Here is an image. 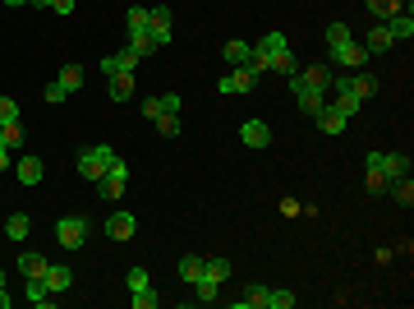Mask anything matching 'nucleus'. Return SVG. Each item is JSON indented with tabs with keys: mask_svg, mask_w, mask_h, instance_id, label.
Returning <instances> with one entry per match:
<instances>
[{
	"mask_svg": "<svg viewBox=\"0 0 414 309\" xmlns=\"http://www.w3.org/2000/svg\"><path fill=\"white\" fill-rule=\"evenodd\" d=\"M240 139L249 143V148H267V143H272V130L262 120H244L240 125Z\"/></svg>",
	"mask_w": 414,
	"mask_h": 309,
	"instance_id": "9b49d317",
	"label": "nucleus"
},
{
	"mask_svg": "<svg viewBox=\"0 0 414 309\" xmlns=\"http://www.w3.org/2000/svg\"><path fill=\"white\" fill-rule=\"evenodd\" d=\"M290 93H294V102H299L304 115H313V111L327 106V88H313V83H304L299 74H290Z\"/></svg>",
	"mask_w": 414,
	"mask_h": 309,
	"instance_id": "20e7f679",
	"label": "nucleus"
},
{
	"mask_svg": "<svg viewBox=\"0 0 414 309\" xmlns=\"http://www.w3.org/2000/svg\"><path fill=\"white\" fill-rule=\"evenodd\" d=\"M0 286H5V277H0Z\"/></svg>",
	"mask_w": 414,
	"mask_h": 309,
	"instance_id": "3c124183",
	"label": "nucleus"
},
{
	"mask_svg": "<svg viewBox=\"0 0 414 309\" xmlns=\"http://www.w3.org/2000/svg\"><path fill=\"white\" fill-rule=\"evenodd\" d=\"M0 171H9V148L0 143Z\"/></svg>",
	"mask_w": 414,
	"mask_h": 309,
	"instance_id": "49530a36",
	"label": "nucleus"
},
{
	"mask_svg": "<svg viewBox=\"0 0 414 309\" xmlns=\"http://www.w3.org/2000/svg\"><path fill=\"white\" fill-rule=\"evenodd\" d=\"M216 295H221V282H212V277H198V282H193V300L198 305H212Z\"/></svg>",
	"mask_w": 414,
	"mask_h": 309,
	"instance_id": "b1692460",
	"label": "nucleus"
},
{
	"mask_svg": "<svg viewBox=\"0 0 414 309\" xmlns=\"http://www.w3.org/2000/svg\"><path fill=\"white\" fill-rule=\"evenodd\" d=\"M147 23H152V9H147V5H129V9H124V28H129V33H147Z\"/></svg>",
	"mask_w": 414,
	"mask_h": 309,
	"instance_id": "f3484780",
	"label": "nucleus"
},
{
	"mask_svg": "<svg viewBox=\"0 0 414 309\" xmlns=\"http://www.w3.org/2000/svg\"><path fill=\"white\" fill-rule=\"evenodd\" d=\"M363 5H368L378 19H391V14H400V9H405V0H363Z\"/></svg>",
	"mask_w": 414,
	"mask_h": 309,
	"instance_id": "2f4dec72",
	"label": "nucleus"
},
{
	"mask_svg": "<svg viewBox=\"0 0 414 309\" xmlns=\"http://www.w3.org/2000/svg\"><path fill=\"white\" fill-rule=\"evenodd\" d=\"M28 5H37V9H42V5H51V0H28Z\"/></svg>",
	"mask_w": 414,
	"mask_h": 309,
	"instance_id": "8fccbe9b",
	"label": "nucleus"
},
{
	"mask_svg": "<svg viewBox=\"0 0 414 309\" xmlns=\"http://www.w3.org/2000/svg\"><path fill=\"white\" fill-rule=\"evenodd\" d=\"M391 46H396V37L387 33V23L368 28V42H363V51H368V56H382V51H391Z\"/></svg>",
	"mask_w": 414,
	"mask_h": 309,
	"instance_id": "4468645a",
	"label": "nucleus"
},
{
	"mask_svg": "<svg viewBox=\"0 0 414 309\" xmlns=\"http://www.w3.org/2000/svg\"><path fill=\"white\" fill-rule=\"evenodd\" d=\"M46 268H51V258H42V254H18V273H23V282H28V277H46Z\"/></svg>",
	"mask_w": 414,
	"mask_h": 309,
	"instance_id": "dca6fc26",
	"label": "nucleus"
},
{
	"mask_svg": "<svg viewBox=\"0 0 414 309\" xmlns=\"http://www.w3.org/2000/svg\"><path fill=\"white\" fill-rule=\"evenodd\" d=\"M134 231H138V217L134 212H111V221H106V236L111 240H134Z\"/></svg>",
	"mask_w": 414,
	"mask_h": 309,
	"instance_id": "1a4fd4ad",
	"label": "nucleus"
},
{
	"mask_svg": "<svg viewBox=\"0 0 414 309\" xmlns=\"http://www.w3.org/2000/svg\"><path fill=\"white\" fill-rule=\"evenodd\" d=\"M129 300H134V309H156V300H161V295H156L152 286H143V291H134Z\"/></svg>",
	"mask_w": 414,
	"mask_h": 309,
	"instance_id": "4c0bfd02",
	"label": "nucleus"
},
{
	"mask_svg": "<svg viewBox=\"0 0 414 309\" xmlns=\"http://www.w3.org/2000/svg\"><path fill=\"white\" fill-rule=\"evenodd\" d=\"M23 295H28V305L33 309H51L55 305V295H51V286L42 282V277H28V286H23Z\"/></svg>",
	"mask_w": 414,
	"mask_h": 309,
	"instance_id": "9d476101",
	"label": "nucleus"
},
{
	"mask_svg": "<svg viewBox=\"0 0 414 309\" xmlns=\"http://www.w3.org/2000/svg\"><path fill=\"white\" fill-rule=\"evenodd\" d=\"M124 286H129V291H143V286H152V282H147L143 268H129V273H124Z\"/></svg>",
	"mask_w": 414,
	"mask_h": 309,
	"instance_id": "58836bf2",
	"label": "nucleus"
},
{
	"mask_svg": "<svg viewBox=\"0 0 414 309\" xmlns=\"http://www.w3.org/2000/svg\"><path fill=\"white\" fill-rule=\"evenodd\" d=\"M235 309H267V286H244V295L235 300Z\"/></svg>",
	"mask_w": 414,
	"mask_h": 309,
	"instance_id": "a211bd4d",
	"label": "nucleus"
},
{
	"mask_svg": "<svg viewBox=\"0 0 414 309\" xmlns=\"http://www.w3.org/2000/svg\"><path fill=\"white\" fill-rule=\"evenodd\" d=\"M124 51H134L138 61H147V56L156 51V42H152V37H147V33H129V46H124Z\"/></svg>",
	"mask_w": 414,
	"mask_h": 309,
	"instance_id": "bb28decb",
	"label": "nucleus"
},
{
	"mask_svg": "<svg viewBox=\"0 0 414 309\" xmlns=\"http://www.w3.org/2000/svg\"><path fill=\"white\" fill-rule=\"evenodd\" d=\"M166 111L180 115V98H175V93H166V98H161V115H166Z\"/></svg>",
	"mask_w": 414,
	"mask_h": 309,
	"instance_id": "c03bdc74",
	"label": "nucleus"
},
{
	"mask_svg": "<svg viewBox=\"0 0 414 309\" xmlns=\"http://www.w3.org/2000/svg\"><path fill=\"white\" fill-rule=\"evenodd\" d=\"M111 162H115V148H111V143H92V148L78 152V176L97 185V180L106 176V167H111Z\"/></svg>",
	"mask_w": 414,
	"mask_h": 309,
	"instance_id": "f257e3e1",
	"label": "nucleus"
},
{
	"mask_svg": "<svg viewBox=\"0 0 414 309\" xmlns=\"http://www.w3.org/2000/svg\"><path fill=\"white\" fill-rule=\"evenodd\" d=\"M387 189H391V199H396V204H400V208H410V204H414V185H410V176H400V180H391V185H387Z\"/></svg>",
	"mask_w": 414,
	"mask_h": 309,
	"instance_id": "cd10ccee",
	"label": "nucleus"
},
{
	"mask_svg": "<svg viewBox=\"0 0 414 309\" xmlns=\"http://www.w3.org/2000/svg\"><path fill=\"white\" fill-rule=\"evenodd\" d=\"M156 134H161V139H175V134H180V115H175V111L156 115Z\"/></svg>",
	"mask_w": 414,
	"mask_h": 309,
	"instance_id": "f704fd0d",
	"label": "nucleus"
},
{
	"mask_svg": "<svg viewBox=\"0 0 414 309\" xmlns=\"http://www.w3.org/2000/svg\"><path fill=\"white\" fill-rule=\"evenodd\" d=\"M382 23H387V33L396 37H414V19H410V9H400V14H391V19H382Z\"/></svg>",
	"mask_w": 414,
	"mask_h": 309,
	"instance_id": "6ab92c4d",
	"label": "nucleus"
},
{
	"mask_svg": "<svg viewBox=\"0 0 414 309\" xmlns=\"http://www.w3.org/2000/svg\"><path fill=\"white\" fill-rule=\"evenodd\" d=\"M42 282L51 286V295H65L69 286H74V273H69L65 263H51V268H46V277H42Z\"/></svg>",
	"mask_w": 414,
	"mask_h": 309,
	"instance_id": "ddd939ff",
	"label": "nucleus"
},
{
	"mask_svg": "<svg viewBox=\"0 0 414 309\" xmlns=\"http://www.w3.org/2000/svg\"><path fill=\"white\" fill-rule=\"evenodd\" d=\"M331 65H336V70H363V65H368V51H363V42L345 37V42L331 46Z\"/></svg>",
	"mask_w": 414,
	"mask_h": 309,
	"instance_id": "7ed1b4c3",
	"label": "nucleus"
},
{
	"mask_svg": "<svg viewBox=\"0 0 414 309\" xmlns=\"http://www.w3.org/2000/svg\"><path fill=\"white\" fill-rule=\"evenodd\" d=\"M198 277H203V258H198V254H184V258H180V282L193 286Z\"/></svg>",
	"mask_w": 414,
	"mask_h": 309,
	"instance_id": "5701e85b",
	"label": "nucleus"
},
{
	"mask_svg": "<svg viewBox=\"0 0 414 309\" xmlns=\"http://www.w3.org/2000/svg\"><path fill=\"white\" fill-rule=\"evenodd\" d=\"M55 240H60V249H83L87 245V217H60L55 221Z\"/></svg>",
	"mask_w": 414,
	"mask_h": 309,
	"instance_id": "f03ea898",
	"label": "nucleus"
},
{
	"mask_svg": "<svg viewBox=\"0 0 414 309\" xmlns=\"http://www.w3.org/2000/svg\"><path fill=\"white\" fill-rule=\"evenodd\" d=\"M28 231H33V217H28V212H14V217L5 221V236L9 240H28Z\"/></svg>",
	"mask_w": 414,
	"mask_h": 309,
	"instance_id": "412c9836",
	"label": "nucleus"
},
{
	"mask_svg": "<svg viewBox=\"0 0 414 309\" xmlns=\"http://www.w3.org/2000/svg\"><path fill=\"white\" fill-rule=\"evenodd\" d=\"M345 37H350V28H345L341 19H336V23L327 28V46H336V42H345Z\"/></svg>",
	"mask_w": 414,
	"mask_h": 309,
	"instance_id": "79ce46f5",
	"label": "nucleus"
},
{
	"mask_svg": "<svg viewBox=\"0 0 414 309\" xmlns=\"http://www.w3.org/2000/svg\"><path fill=\"white\" fill-rule=\"evenodd\" d=\"M203 277H212V282H225V277H230V263H225V258H203Z\"/></svg>",
	"mask_w": 414,
	"mask_h": 309,
	"instance_id": "473e14b6",
	"label": "nucleus"
},
{
	"mask_svg": "<svg viewBox=\"0 0 414 309\" xmlns=\"http://www.w3.org/2000/svg\"><path fill=\"white\" fill-rule=\"evenodd\" d=\"M299 79H304V83H313V88H331V65H309Z\"/></svg>",
	"mask_w": 414,
	"mask_h": 309,
	"instance_id": "393cba45",
	"label": "nucleus"
},
{
	"mask_svg": "<svg viewBox=\"0 0 414 309\" xmlns=\"http://www.w3.org/2000/svg\"><path fill=\"white\" fill-rule=\"evenodd\" d=\"M267 70H276V74H294V56H290V46H285V51H276V56H267Z\"/></svg>",
	"mask_w": 414,
	"mask_h": 309,
	"instance_id": "72a5a7b5",
	"label": "nucleus"
},
{
	"mask_svg": "<svg viewBox=\"0 0 414 309\" xmlns=\"http://www.w3.org/2000/svg\"><path fill=\"white\" fill-rule=\"evenodd\" d=\"M51 9L55 14H74V0H51Z\"/></svg>",
	"mask_w": 414,
	"mask_h": 309,
	"instance_id": "a18cd8bd",
	"label": "nucleus"
},
{
	"mask_svg": "<svg viewBox=\"0 0 414 309\" xmlns=\"http://www.w3.org/2000/svg\"><path fill=\"white\" fill-rule=\"evenodd\" d=\"M143 115H147V120H156V115H161V98H147L143 102Z\"/></svg>",
	"mask_w": 414,
	"mask_h": 309,
	"instance_id": "37998d69",
	"label": "nucleus"
},
{
	"mask_svg": "<svg viewBox=\"0 0 414 309\" xmlns=\"http://www.w3.org/2000/svg\"><path fill=\"white\" fill-rule=\"evenodd\" d=\"M267 309H294V291H285V286H267Z\"/></svg>",
	"mask_w": 414,
	"mask_h": 309,
	"instance_id": "c756f323",
	"label": "nucleus"
},
{
	"mask_svg": "<svg viewBox=\"0 0 414 309\" xmlns=\"http://www.w3.org/2000/svg\"><path fill=\"white\" fill-rule=\"evenodd\" d=\"M55 83H60L65 93H78V88H83V70H78V65H65V70L55 74Z\"/></svg>",
	"mask_w": 414,
	"mask_h": 309,
	"instance_id": "a878e982",
	"label": "nucleus"
},
{
	"mask_svg": "<svg viewBox=\"0 0 414 309\" xmlns=\"http://www.w3.org/2000/svg\"><path fill=\"white\" fill-rule=\"evenodd\" d=\"M5 5H9V9H18V5H28V0H5Z\"/></svg>",
	"mask_w": 414,
	"mask_h": 309,
	"instance_id": "09e8293b",
	"label": "nucleus"
},
{
	"mask_svg": "<svg viewBox=\"0 0 414 309\" xmlns=\"http://www.w3.org/2000/svg\"><path fill=\"white\" fill-rule=\"evenodd\" d=\"M285 33H267V37H258V51H267V56H276V51H285Z\"/></svg>",
	"mask_w": 414,
	"mask_h": 309,
	"instance_id": "e433bc0d",
	"label": "nucleus"
},
{
	"mask_svg": "<svg viewBox=\"0 0 414 309\" xmlns=\"http://www.w3.org/2000/svg\"><path fill=\"white\" fill-rule=\"evenodd\" d=\"M253 79H258V74H253V65H240V70L221 74V83H216V88H221V98H240V93L253 88Z\"/></svg>",
	"mask_w": 414,
	"mask_h": 309,
	"instance_id": "0eeeda50",
	"label": "nucleus"
},
{
	"mask_svg": "<svg viewBox=\"0 0 414 309\" xmlns=\"http://www.w3.org/2000/svg\"><path fill=\"white\" fill-rule=\"evenodd\" d=\"M0 143H5V148H23V125H18V120L0 125Z\"/></svg>",
	"mask_w": 414,
	"mask_h": 309,
	"instance_id": "7c9ffc66",
	"label": "nucleus"
},
{
	"mask_svg": "<svg viewBox=\"0 0 414 309\" xmlns=\"http://www.w3.org/2000/svg\"><path fill=\"white\" fill-rule=\"evenodd\" d=\"M9 300H14V295H9L5 286H0V309H9Z\"/></svg>",
	"mask_w": 414,
	"mask_h": 309,
	"instance_id": "de8ad7c7",
	"label": "nucleus"
},
{
	"mask_svg": "<svg viewBox=\"0 0 414 309\" xmlns=\"http://www.w3.org/2000/svg\"><path fill=\"white\" fill-rule=\"evenodd\" d=\"M9 120H18V102L14 98H0V125H9Z\"/></svg>",
	"mask_w": 414,
	"mask_h": 309,
	"instance_id": "ea45409f",
	"label": "nucleus"
},
{
	"mask_svg": "<svg viewBox=\"0 0 414 309\" xmlns=\"http://www.w3.org/2000/svg\"><path fill=\"white\" fill-rule=\"evenodd\" d=\"M313 120H318V130H322V134H341L345 125H350V120H345V115H341V111H336V106H331V102L322 106V111H313Z\"/></svg>",
	"mask_w": 414,
	"mask_h": 309,
	"instance_id": "f8f14e48",
	"label": "nucleus"
},
{
	"mask_svg": "<svg viewBox=\"0 0 414 309\" xmlns=\"http://www.w3.org/2000/svg\"><path fill=\"white\" fill-rule=\"evenodd\" d=\"M138 70V56L134 51H106L102 56V74L111 79V74H134Z\"/></svg>",
	"mask_w": 414,
	"mask_h": 309,
	"instance_id": "6e6552de",
	"label": "nucleus"
},
{
	"mask_svg": "<svg viewBox=\"0 0 414 309\" xmlns=\"http://www.w3.org/2000/svg\"><path fill=\"white\" fill-rule=\"evenodd\" d=\"M221 56L235 65V70H240V65H249V61H253V46H249V42H225V51H221Z\"/></svg>",
	"mask_w": 414,
	"mask_h": 309,
	"instance_id": "aec40b11",
	"label": "nucleus"
},
{
	"mask_svg": "<svg viewBox=\"0 0 414 309\" xmlns=\"http://www.w3.org/2000/svg\"><path fill=\"white\" fill-rule=\"evenodd\" d=\"M331 106H336V111L345 115V120H350V115H359V111H363V102L354 98V93H336V98H331Z\"/></svg>",
	"mask_w": 414,
	"mask_h": 309,
	"instance_id": "c85d7f7f",
	"label": "nucleus"
},
{
	"mask_svg": "<svg viewBox=\"0 0 414 309\" xmlns=\"http://www.w3.org/2000/svg\"><path fill=\"white\" fill-rule=\"evenodd\" d=\"M363 185H368V194H387V176L378 167H363Z\"/></svg>",
	"mask_w": 414,
	"mask_h": 309,
	"instance_id": "c9c22d12",
	"label": "nucleus"
},
{
	"mask_svg": "<svg viewBox=\"0 0 414 309\" xmlns=\"http://www.w3.org/2000/svg\"><path fill=\"white\" fill-rule=\"evenodd\" d=\"M14 176L23 180V185H42L46 167H42V162H37V157H23V162H18V167H14Z\"/></svg>",
	"mask_w": 414,
	"mask_h": 309,
	"instance_id": "2eb2a0df",
	"label": "nucleus"
},
{
	"mask_svg": "<svg viewBox=\"0 0 414 309\" xmlns=\"http://www.w3.org/2000/svg\"><path fill=\"white\" fill-rule=\"evenodd\" d=\"M42 98H46V102H51V106H60V102L69 98V93H65V88H60V83H55V79H51V83H46V88H42Z\"/></svg>",
	"mask_w": 414,
	"mask_h": 309,
	"instance_id": "a19ab883",
	"label": "nucleus"
},
{
	"mask_svg": "<svg viewBox=\"0 0 414 309\" xmlns=\"http://www.w3.org/2000/svg\"><path fill=\"white\" fill-rule=\"evenodd\" d=\"M368 167H378L382 176H387V185H391V180H400V176H410V157H405V152H378V148H373L368 152Z\"/></svg>",
	"mask_w": 414,
	"mask_h": 309,
	"instance_id": "39448f33",
	"label": "nucleus"
},
{
	"mask_svg": "<svg viewBox=\"0 0 414 309\" xmlns=\"http://www.w3.org/2000/svg\"><path fill=\"white\" fill-rule=\"evenodd\" d=\"M124 180H129V167H124V157H115L111 167H106V176L97 180V194L111 204V199H120V194H124Z\"/></svg>",
	"mask_w": 414,
	"mask_h": 309,
	"instance_id": "423d86ee",
	"label": "nucleus"
},
{
	"mask_svg": "<svg viewBox=\"0 0 414 309\" xmlns=\"http://www.w3.org/2000/svg\"><path fill=\"white\" fill-rule=\"evenodd\" d=\"M134 98V74H111V102H129Z\"/></svg>",
	"mask_w": 414,
	"mask_h": 309,
	"instance_id": "4be33fe9",
	"label": "nucleus"
}]
</instances>
